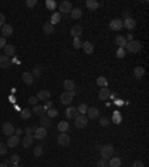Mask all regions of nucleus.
Segmentation results:
<instances>
[{"mask_svg":"<svg viewBox=\"0 0 149 167\" xmlns=\"http://www.w3.org/2000/svg\"><path fill=\"white\" fill-rule=\"evenodd\" d=\"M108 166H109L108 160H104V158H101V160L99 161V163L96 164V167H108Z\"/></svg>","mask_w":149,"mask_h":167,"instance_id":"37998d69","label":"nucleus"},{"mask_svg":"<svg viewBox=\"0 0 149 167\" xmlns=\"http://www.w3.org/2000/svg\"><path fill=\"white\" fill-rule=\"evenodd\" d=\"M32 117V109L25 108L24 110H21V119H28Z\"/></svg>","mask_w":149,"mask_h":167,"instance_id":"f704fd0d","label":"nucleus"},{"mask_svg":"<svg viewBox=\"0 0 149 167\" xmlns=\"http://www.w3.org/2000/svg\"><path fill=\"white\" fill-rule=\"evenodd\" d=\"M82 32H83V28L81 27V25H73L72 28H70V36H73V37H79L81 34H82Z\"/></svg>","mask_w":149,"mask_h":167,"instance_id":"4468645a","label":"nucleus"},{"mask_svg":"<svg viewBox=\"0 0 149 167\" xmlns=\"http://www.w3.org/2000/svg\"><path fill=\"white\" fill-rule=\"evenodd\" d=\"M81 48L83 49V52L85 54H92L94 52V45H92L91 42H82V45H81Z\"/></svg>","mask_w":149,"mask_h":167,"instance_id":"ddd939ff","label":"nucleus"},{"mask_svg":"<svg viewBox=\"0 0 149 167\" xmlns=\"http://www.w3.org/2000/svg\"><path fill=\"white\" fill-rule=\"evenodd\" d=\"M99 117H100L99 108H96V106L88 108V110H87V118H88V119H96V118H99Z\"/></svg>","mask_w":149,"mask_h":167,"instance_id":"423d86ee","label":"nucleus"},{"mask_svg":"<svg viewBox=\"0 0 149 167\" xmlns=\"http://www.w3.org/2000/svg\"><path fill=\"white\" fill-rule=\"evenodd\" d=\"M19 161H21V157H19L18 154H15V155H12V157L9 158V161H6V163H8V164L11 163V164L14 166V164H19Z\"/></svg>","mask_w":149,"mask_h":167,"instance_id":"473e14b6","label":"nucleus"},{"mask_svg":"<svg viewBox=\"0 0 149 167\" xmlns=\"http://www.w3.org/2000/svg\"><path fill=\"white\" fill-rule=\"evenodd\" d=\"M3 25H5V15L0 14V27H3Z\"/></svg>","mask_w":149,"mask_h":167,"instance_id":"6e6d98bb","label":"nucleus"},{"mask_svg":"<svg viewBox=\"0 0 149 167\" xmlns=\"http://www.w3.org/2000/svg\"><path fill=\"white\" fill-rule=\"evenodd\" d=\"M58 131H61V133L69 131V122H67V121H61V122H58Z\"/></svg>","mask_w":149,"mask_h":167,"instance_id":"c756f323","label":"nucleus"},{"mask_svg":"<svg viewBox=\"0 0 149 167\" xmlns=\"http://www.w3.org/2000/svg\"><path fill=\"white\" fill-rule=\"evenodd\" d=\"M21 133H23V130H21V128H18V130H15V136H18V137H19V136H21Z\"/></svg>","mask_w":149,"mask_h":167,"instance_id":"13d9d810","label":"nucleus"},{"mask_svg":"<svg viewBox=\"0 0 149 167\" xmlns=\"http://www.w3.org/2000/svg\"><path fill=\"white\" fill-rule=\"evenodd\" d=\"M0 32H2V34H3V37L6 39L8 36H11V34L14 33V27L11 24H5L2 28H0Z\"/></svg>","mask_w":149,"mask_h":167,"instance_id":"9b49d317","label":"nucleus"},{"mask_svg":"<svg viewBox=\"0 0 149 167\" xmlns=\"http://www.w3.org/2000/svg\"><path fill=\"white\" fill-rule=\"evenodd\" d=\"M43 32L46 34H52L55 32V25H52L51 23H46V24L43 25Z\"/></svg>","mask_w":149,"mask_h":167,"instance_id":"cd10ccee","label":"nucleus"},{"mask_svg":"<svg viewBox=\"0 0 149 167\" xmlns=\"http://www.w3.org/2000/svg\"><path fill=\"white\" fill-rule=\"evenodd\" d=\"M15 46H14V45H11V43H6V46H5V55H6V57H14V55H15Z\"/></svg>","mask_w":149,"mask_h":167,"instance_id":"dca6fc26","label":"nucleus"},{"mask_svg":"<svg viewBox=\"0 0 149 167\" xmlns=\"http://www.w3.org/2000/svg\"><path fill=\"white\" fill-rule=\"evenodd\" d=\"M122 25H124L125 28H128V30H133V28L136 27V21H134V19L130 17V18H127V19H124V21H122Z\"/></svg>","mask_w":149,"mask_h":167,"instance_id":"6ab92c4d","label":"nucleus"},{"mask_svg":"<svg viewBox=\"0 0 149 167\" xmlns=\"http://www.w3.org/2000/svg\"><path fill=\"white\" fill-rule=\"evenodd\" d=\"M131 167H145V166H143V163H142V161H134Z\"/></svg>","mask_w":149,"mask_h":167,"instance_id":"5fc2aeb1","label":"nucleus"},{"mask_svg":"<svg viewBox=\"0 0 149 167\" xmlns=\"http://www.w3.org/2000/svg\"><path fill=\"white\" fill-rule=\"evenodd\" d=\"M42 154H43V146H42V145L36 146V148H34V155H36V157H42Z\"/></svg>","mask_w":149,"mask_h":167,"instance_id":"58836bf2","label":"nucleus"},{"mask_svg":"<svg viewBox=\"0 0 149 167\" xmlns=\"http://www.w3.org/2000/svg\"><path fill=\"white\" fill-rule=\"evenodd\" d=\"M60 19H61V14L60 12H54L52 14V17H51V24L52 25H55L60 23Z\"/></svg>","mask_w":149,"mask_h":167,"instance_id":"2f4dec72","label":"nucleus"},{"mask_svg":"<svg viewBox=\"0 0 149 167\" xmlns=\"http://www.w3.org/2000/svg\"><path fill=\"white\" fill-rule=\"evenodd\" d=\"M33 142H34L33 136H25L24 139L21 140V143H23V146H24V148H30V146L33 145Z\"/></svg>","mask_w":149,"mask_h":167,"instance_id":"aec40b11","label":"nucleus"},{"mask_svg":"<svg viewBox=\"0 0 149 167\" xmlns=\"http://www.w3.org/2000/svg\"><path fill=\"white\" fill-rule=\"evenodd\" d=\"M48 136V131H46V128H43V127H37L36 130H34V140H42V139H45Z\"/></svg>","mask_w":149,"mask_h":167,"instance_id":"39448f33","label":"nucleus"},{"mask_svg":"<svg viewBox=\"0 0 149 167\" xmlns=\"http://www.w3.org/2000/svg\"><path fill=\"white\" fill-rule=\"evenodd\" d=\"M58 145H61V146H67L69 143H70V136L67 133H61L58 136Z\"/></svg>","mask_w":149,"mask_h":167,"instance_id":"1a4fd4ad","label":"nucleus"},{"mask_svg":"<svg viewBox=\"0 0 149 167\" xmlns=\"http://www.w3.org/2000/svg\"><path fill=\"white\" fill-rule=\"evenodd\" d=\"M113 154H115V148H113V145H103V146H100V155H101V158L104 160H109L113 157Z\"/></svg>","mask_w":149,"mask_h":167,"instance_id":"f257e3e1","label":"nucleus"},{"mask_svg":"<svg viewBox=\"0 0 149 167\" xmlns=\"http://www.w3.org/2000/svg\"><path fill=\"white\" fill-rule=\"evenodd\" d=\"M109 27H110V30H115V32L121 30V28L124 27V25H122V19H119V18L112 19V21H110V24H109Z\"/></svg>","mask_w":149,"mask_h":167,"instance_id":"9d476101","label":"nucleus"},{"mask_svg":"<svg viewBox=\"0 0 149 167\" xmlns=\"http://www.w3.org/2000/svg\"><path fill=\"white\" fill-rule=\"evenodd\" d=\"M99 2L97 0H87V8L90 9V11H96V9H99Z\"/></svg>","mask_w":149,"mask_h":167,"instance_id":"393cba45","label":"nucleus"},{"mask_svg":"<svg viewBox=\"0 0 149 167\" xmlns=\"http://www.w3.org/2000/svg\"><path fill=\"white\" fill-rule=\"evenodd\" d=\"M63 87L66 88V91H73L74 90V82L72 79H66L64 82H63Z\"/></svg>","mask_w":149,"mask_h":167,"instance_id":"a878e982","label":"nucleus"},{"mask_svg":"<svg viewBox=\"0 0 149 167\" xmlns=\"http://www.w3.org/2000/svg\"><path fill=\"white\" fill-rule=\"evenodd\" d=\"M39 121H40V127H43V128H48V127L51 125V118L49 117H45V115H43V117H40Z\"/></svg>","mask_w":149,"mask_h":167,"instance_id":"bb28decb","label":"nucleus"},{"mask_svg":"<svg viewBox=\"0 0 149 167\" xmlns=\"http://www.w3.org/2000/svg\"><path fill=\"white\" fill-rule=\"evenodd\" d=\"M97 84H99L101 88H108V79L104 76H99L97 78Z\"/></svg>","mask_w":149,"mask_h":167,"instance_id":"72a5a7b5","label":"nucleus"},{"mask_svg":"<svg viewBox=\"0 0 149 167\" xmlns=\"http://www.w3.org/2000/svg\"><path fill=\"white\" fill-rule=\"evenodd\" d=\"M0 28H2V27H0Z\"/></svg>","mask_w":149,"mask_h":167,"instance_id":"680f3d73","label":"nucleus"},{"mask_svg":"<svg viewBox=\"0 0 149 167\" xmlns=\"http://www.w3.org/2000/svg\"><path fill=\"white\" fill-rule=\"evenodd\" d=\"M37 100H49L51 97V92L48 91V90H40V91L37 92Z\"/></svg>","mask_w":149,"mask_h":167,"instance_id":"f3484780","label":"nucleus"},{"mask_svg":"<svg viewBox=\"0 0 149 167\" xmlns=\"http://www.w3.org/2000/svg\"><path fill=\"white\" fill-rule=\"evenodd\" d=\"M115 43L118 45V46H119V48L125 49V46H127V41H125V36H116Z\"/></svg>","mask_w":149,"mask_h":167,"instance_id":"412c9836","label":"nucleus"},{"mask_svg":"<svg viewBox=\"0 0 149 167\" xmlns=\"http://www.w3.org/2000/svg\"><path fill=\"white\" fill-rule=\"evenodd\" d=\"M23 81H24L27 85H33L34 76L32 75V72H24V73H23Z\"/></svg>","mask_w":149,"mask_h":167,"instance_id":"2eb2a0df","label":"nucleus"},{"mask_svg":"<svg viewBox=\"0 0 149 167\" xmlns=\"http://www.w3.org/2000/svg\"><path fill=\"white\" fill-rule=\"evenodd\" d=\"M143 75H145V69H143V67L137 66L134 69V76H136V78H142Z\"/></svg>","mask_w":149,"mask_h":167,"instance_id":"c9c22d12","label":"nucleus"},{"mask_svg":"<svg viewBox=\"0 0 149 167\" xmlns=\"http://www.w3.org/2000/svg\"><path fill=\"white\" fill-rule=\"evenodd\" d=\"M28 103L33 105V106H36V103H37V97H30V99H28Z\"/></svg>","mask_w":149,"mask_h":167,"instance_id":"3c124183","label":"nucleus"},{"mask_svg":"<svg viewBox=\"0 0 149 167\" xmlns=\"http://www.w3.org/2000/svg\"><path fill=\"white\" fill-rule=\"evenodd\" d=\"M109 96H110L109 88H101V90L99 91V99H100V100H108Z\"/></svg>","mask_w":149,"mask_h":167,"instance_id":"4be33fe9","label":"nucleus"},{"mask_svg":"<svg viewBox=\"0 0 149 167\" xmlns=\"http://www.w3.org/2000/svg\"><path fill=\"white\" fill-rule=\"evenodd\" d=\"M81 45H82V43H81V39H79V37H74V41H73V48L79 49V48H81Z\"/></svg>","mask_w":149,"mask_h":167,"instance_id":"49530a36","label":"nucleus"},{"mask_svg":"<svg viewBox=\"0 0 149 167\" xmlns=\"http://www.w3.org/2000/svg\"><path fill=\"white\" fill-rule=\"evenodd\" d=\"M46 8L52 11V9L55 8V2H52V0H48V2H46Z\"/></svg>","mask_w":149,"mask_h":167,"instance_id":"8fccbe9b","label":"nucleus"},{"mask_svg":"<svg viewBox=\"0 0 149 167\" xmlns=\"http://www.w3.org/2000/svg\"><path fill=\"white\" fill-rule=\"evenodd\" d=\"M124 55H125V49L119 48V49L116 51V57H118V58H124Z\"/></svg>","mask_w":149,"mask_h":167,"instance_id":"de8ad7c7","label":"nucleus"},{"mask_svg":"<svg viewBox=\"0 0 149 167\" xmlns=\"http://www.w3.org/2000/svg\"><path fill=\"white\" fill-rule=\"evenodd\" d=\"M72 9H73L72 8V3L67 2V0H64V2L60 3V12H61V14H70Z\"/></svg>","mask_w":149,"mask_h":167,"instance_id":"6e6552de","label":"nucleus"},{"mask_svg":"<svg viewBox=\"0 0 149 167\" xmlns=\"http://www.w3.org/2000/svg\"><path fill=\"white\" fill-rule=\"evenodd\" d=\"M79 115V112H78V109L73 108V106H69V108L66 109V117L67 118H76Z\"/></svg>","mask_w":149,"mask_h":167,"instance_id":"a211bd4d","label":"nucleus"},{"mask_svg":"<svg viewBox=\"0 0 149 167\" xmlns=\"http://www.w3.org/2000/svg\"><path fill=\"white\" fill-rule=\"evenodd\" d=\"M0 167H8V163H0Z\"/></svg>","mask_w":149,"mask_h":167,"instance_id":"bf43d9fd","label":"nucleus"},{"mask_svg":"<svg viewBox=\"0 0 149 167\" xmlns=\"http://www.w3.org/2000/svg\"><path fill=\"white\" fill-rule=\"evenodd\" d=\"M36 128H37L36 125H33V127H27V128L24 130V133L27 134V136H33V133H34V130H36Z\"/></svg>","mask_w":149,"mask_h":167,"instance_id":"ea45409f","label":"nucleus"},{"mask_svg":"<svg viewBox=\"0 0 149 167\" xmlns=\"http://www.w3.org/2000/svg\"><path fill=\"white\" fill-rule=\"evenodd\" d=\"M70 17L73 18V19H79V18L82 17V11H81L79 8L72 9V12H70Z\"/></svg>","mask_w":149,"mask_h":167,"instance_id":"7c9ffc66","label":"nucleus"},{"mask_svg":"<svg viewBox=\"0 0 149 167\" xmlns=\"http://www.w3.org/2000/svg\"><path fill=\"white\" fill-rule=\"evenodd\" d=\"M76 90H73V91H66L61 94V97H60V101L63 103V105H67V106H70V103L73 101L74 99V94H76Z\"/></svg>","mask_w":149,"mask_h":167,"instance_id":"f03ea898","label":"nucleus"},{"mask_svg":"<svg viewBox=\"0 0 149 167\" xmlns=\"http://www.w3.org/2000/svg\"><path fill=\"white\" fill-rule=\"evenodd\" d=\"M43 108L46 109V110H48V109H51V108H52V101H51V100H46V103H45V106H43Z\"/></svg>","mask_w":149,"mask_h":167,"instance_id":"864d4df0","label":"nucleus"},{"mask_svg":"<svg viewBox=\"0 0 149 167\" xmlns=\"http://www.w3.org/2000/svg\"><path fill=\"white\" fill-rule=\"evenodd\" d=\"M122 17H124V19L130 18V11H124V12H122Z\"/></svg>","mask_w":149,"mask_h":167,"instance_id":"4d7b16f0","label":"nucleus"},{"mask_svg":"<svg viewBox=\"0 0 149 167\" xmlns=\"http://www.w3.org/2000/svg\"><path fill=\"white\" fill-rule=\"evenodd\" d=\"M119 166H121V158H118V157L109 158V167H119Z\"/></svg>","mask_w":149,"mask_h":167,"instance_id":"c85d7f7f","label":"nucleus"},{"mask_svg":"<svg viewBox=\"0 0 149 167\" xmlns=\"http://www.w3.org/2000/svg\"><path fill=\"white\" fill-rule=\"evenodd\" d=\"M74 125L78 128H85L88 125V118L85 117V115H78V117L74 118Z\"/></svg>","mask_w":149,"mask_h":167,"instance_id":"20e7f679","label":"nucleus"},{"mask_svg":"<svg viewBox=\"0 0 149 167\" xmlns=\"http://www.w3.org/2000/svg\"><path fill=\"white\" fill-rule=\"evenodd\" d=\"M11 64V60L6 55H0V69H8Z\"/></svg>","mask_w":149,"mask_h":167,"instance_id":"b1692460","label":"nucleus"},{"mask_svg":"<svg viewBox=\"0 0 149 167\" xmlns=\"http://www.w3.org/2000/svg\"><path fill=\"white\" fill-rule=\"evenodd\" d=\"M125 49L128 51V52H131V54H136V52H139L142 49V43L139 41H131L127 43Z\"/></svg>","mask_w":149,"mask_h":167,"instance_id":"7ed1b4c3","label":"nucleus"},{"mask_svg":"<svg viewBox=\"0 0 149 167\" xmlns=\"http://www.w3.org/2000/svg\"><path fill=\"white\" fill-rule=\"evenodd\" d=\"M46 112H48V115H46V117H49V118H54V117H57V115H58V110H57V109H54V108L48 109Z\"/></svg>","mask_w":149,"mask_h":167,"instance_id":"4c0bfd02","label":"nucleus"},{"mask_svg":"<svg viewBox=\"0 0 149 167\" xmlns=\"http://www.w3.org/2000/svg\"><path fill=\"white\" fill-rule=\"evenodd\" d=\"M18 143H19V137H18V136H15V134H12V136H9L6 146H8V148H15Z\"/></svg>","mask_w":149,"mask_h":167,"instance_id":"f8f14e48","label":"nucleus"},{"mask_svg":"<svg viewBox=\"0 0 149 167\" xmlns=\"http://www.w3.org/2000/svg\"><path fill=\"white\" fill-rule=\"evenodd\" d=\"M12 167H21V164H14Z\"/></svg>","mask_w":149,"mask_h":167,"instance_id":"052dcab7","label":"nucleus"},{"mask_svg":"<svg viewBox=\"0 0 149 167\" xmlns=\"http://www.w3.org/2000/svg\"><path fill=\"white\" fill-rule=\"evenodd\" d=\"M32 112H33L34 115H37V117H43L45 112H46V109L43 108V106H37V105H36V106H33V110H32Z\"/></svg>","mask_w":149,"mask_h":167,"instance_id":"5701e85b","label":"nucleus"},{"mask_svg":"<svg viewBox=\"0 0 149 167\" xmlns=\"http://www.w3.org/2000/svg\"><path fill=\"white\" fill-rule=\"evenodd\" d=\"M2 131L3 134H6V136H12V134L15 133V128H14V125L11 124V122H5V124L2 125Z\"/></svg>","mask_w":149,"mask_h":167,"instance_id":"0eeeda50","label":"nucleus"},{"mask_svg":"<svg viewBox=\"0 0 149 167\" xmlns=\"http://www.w3.org/2000/svg\"><path fill=\"white\" fill-rule=\"evenodd\" d=\"M6 152H8V146H6V143L0 142V155H6Z\"/></svg>","mask_w":149,"mask_h":167,"instance_id":"a19ab883","label":"nucleus"},{"mask_svg":"<svg viewBox=\"0 0 149 167\" xmlns=\"http://www.w3.org/2000/svg\"><path fill=\"white\" fill-rule=\"evenodd\" d=\"M5 46H6V39L2 36V37H0V48H5Z\"/></svg>","mask_w":149,"mask_h":167,"instance_id":"603ef678","label":"nucleus"},{"mask_svg":"<svg viewBox=\"0 0 149 167\" xmlns=\"http://www.w3.org/2000/svg\"><path fill=\"white\" fill-rule=\"evenodd\" d=\"M112 121H113L115 124H119V122H121V115H119V112H115V113H113V119H112Z\"/></svg>","mask_w":149,"mask_h":167,"instance_id":"a18cd8bd","label":"nucleus"},{"mask_svg":"<svg viewBox=\"0 0 149 167\" xmlns=\"http://www.w3.org/2000/svg\"><path fill=\"white\" fill-rule=\"evenodd\" d=\"M36 3H37V0H27V2H25V5H27L28 8H33V6H36Z\"/></svg>","mask_w":149,"mask_h":167,"instance_id":"09e8293b","label":"nucleus"},{"mask_svg":"<svg viewBox=\"0 0 149 167\" xmlns=\"http://www.w3.org/2000/svg\"><path fill=\"white\" fill-rule=\"evenodd\" d=\"M42 70H43V69H42L40 66H37V67H36V69L33 70V73H32V75H33L34 78H36V76H42Z\"/></svg>","mask_w":149,"mask_h":167,"instance_id":"c03bdc74","label":"nucleus"},{"mask_svg":"<svg viewBox=\"0 0 149 167\" xmlns=\"http://www.w3.org/2000/svg\"><path fill=\"white\" fill-rule=\"evenodd\" d=\"M99 122H100V125H101V127H108V125L110 124V119H108V118L103 117V118H100Z\"/></svg>","mask_w":149,"mask_h":167,"instance_id":"79ce46f5","label":"nucleus"},{"mask_svg":"<svg viewBox=\"0 0 149 167\" xmlns=\"http://www.w3.org/2000/svg\"><path fill=\"white\" fill-rule=\"evenodd\" d=\"M76 109H78V112H79L81 115H83V113H85V112L88 110V106H87L85 103H81V105H79V106H78Z\"/></svg>","mask_w":149,"mask_h":167,"instance_id":"e433bc0d","label":"nucleus"}]
</instances>
